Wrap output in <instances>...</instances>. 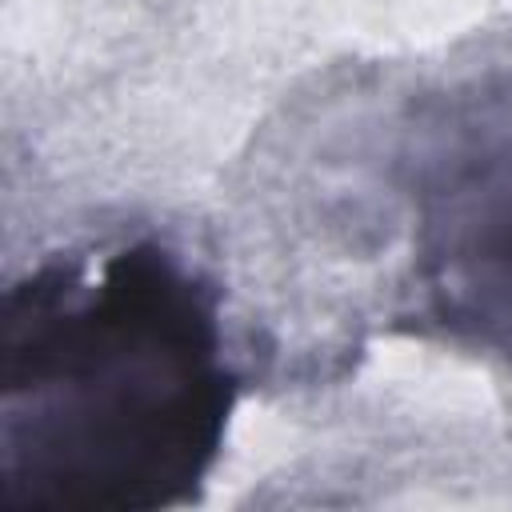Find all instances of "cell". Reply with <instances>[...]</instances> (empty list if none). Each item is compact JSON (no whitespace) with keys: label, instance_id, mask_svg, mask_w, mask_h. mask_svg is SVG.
<instances>
[{"label":"cell","instance_id":"6da1fadb","mask_svg":"<svg viewBox=\"0 0 512 512\" xmlns=\"http://www.w3.org/2000/svg\"><path fill=\"white\" fill-rule=\"evenodd\" d=\"M240 400L220 288L156 236L60 248L0 300V508L200 496Z\"/></svg>","mask_w":512,"mask_h":512},{"label":"cell","instance_id":"7a4b0ae2","mask_svg":"<svg viewBox=\"0 0 512 512\" xmlns=\"http://www.w3.org/2000/svg\"><path fill=\"white\" fill-rule=\"evenodd\" d=\"M400 196L416 328L512 372V68L416 112Z\"/></svg>","mask_w":512,"mask_h":512}]
</instances>
